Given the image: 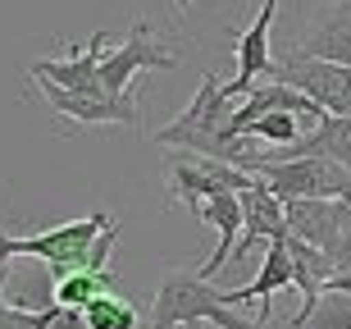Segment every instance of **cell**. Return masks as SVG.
<instances>
[{"label": "cell", "instance_id": "obj_1", "mask_svg": "<svg viewBox=\"0 0 351 329\" xmlns=\"http://www.w3.org/2000/svg\"><path fill=\"white\" fill-rule=\"evenodd\" d=\"M101 55H105V32H91V41L69 46L64 60H32L27 78L41 87L55 115L82 128H105V124H123L137 128V101H119L105 92L101 82Z\"/></svg>", "mask_w": 351, "mask_h": 329}, {"label": "cell", "instance_id": "obj_2", "mask_svg": "<svg viewBox=\"0 0 351 329\" xmlns=\"http://www.w3.org/2000/svg\"><path fill=\"white\" fill-rule=\"evenodd\" d=\"M114 220L105 211H91L87 220H69L60 229H46V234H32V238H10L0 229V256H10V261H41L51 270L55 279L64 275H78V270H105L110 261V251H114Z\"/></svg>", "mask_w": 351, "mask_h": 329}, {"label": "cell", "instance_id": "obj_3", "mask_svg": "<svg viewBox=\"0 0 351 329\" xmlns=\"http://www.w3.org/2000/svg\"><path fill=\"white\" fill-rule=\"evenodd\" d=\"M182 325L274 329L261 316H237V306H228V288H215L196 270H165L160 293H156V302H151V329H182Z\"/></svg>", "mask_w": 351, "mask_h": 329}, {"label": "cell", "instance_id": "obj_4", "mask_svg": "<svg viewBox=\"0 0 351 329\" xmlns=\"http://www.w3.org/2000/svg\"><path fill=\"white\" fill-rule=\"evenodd\" d=\"M233 110H237V101L223 96V82L215 78V73H201V87H196V96L187 101V110L156 133V142L160 146H182V151L206 156V160H223L237 146L233 133H228Z\"/></svg>", "mask_w": 351, "mask_h": 329}, {"label": "cell", "instance_id": "obj_5", "mask_svg": "<svg viewBox=\"0 0 351 329\" xmlns=\"http://www.w3.org/2000/svg\"><path fill=\"white\" fill-rule=\"evenodd\" d=\"M269 78L292 87V92H301V96H311L324 115H351V69L347 65L315 60V55L292 46V51H278Z\"/></svg>", "mask_w": 351, "mask_h": 329}, {"label": "cell", "instance_id": "obj_6", "mask_svg": "<svg viewBox=\"0 0 351 329\" xmlns=\"http://www.w3.org/2000/svg\"><path fill=\"white\" fill-rule=\"evenodd\" d=\"M256 179H265V188L278 201H351V170L319 156L265 165Z\"/></svg>", "mask_w": 351, "mask_h": 329}, {"label": "cell", "instance_id": "obj_7", "mask_svg": "<svg viewBox=\"0 0 351 329\" xmlns=\"http://www.w3.org/2000/svg\"><path fill=\"white\" fill-rule=\"evenodd\" d=\"M178 65H182V55L173 51V46L151 37V23H146V19H132L128 41H123L119 51L101 55V82H105V92L119 96V101H137L132 78H137L142 69H178Z\"/></svg>", "mask_w": 351, "mask_h": 329}, {"label": "cell", "instance_id": "obj_8", "mask_svg": "<svg viewBox=\"0 0 351 329\" xmlns=\"http://www.w3.org/2000/svg\"><path fill=\"white\" fill-rule=\"evenodd\" d=\"M274 19H278V0H261V14H256L251 27L233 41V51H237V78L223 82V96L237 101V106L256 92V78L274 69V41H269L274 37Z\"/></svg>", "mask_w": 351, "mask_h": 329}, {"label": "cell", "instance_id": "obj_9", "mask_svg": "<svg viewBox=\"0 0 351 329\" xmlns=\"http://www.w3.org/2000/svg\"><path fill=\"white\" fill-rule=\"evenodd\" d=\"M256 183V174H242L223 160H178L173 165V197L196 206V201H210V197H223V192H247Z\"/></svg>", "mask_w": 351, "mask_h": 329}, {"label": "cell", "instance_id": "obj_10", "mask_svg": "<svg viewBox=\"0 0 351 329\" xmlns=\"http://www.w3.org/2000/svg\"><path fill=\"white\" fill-rule=\"evenodd\" d=\"M283 238H292L287 234V206L265 188V179H256V183L242 192V238H237L233 265L247 261V251L256 247V242H283Z\"/></svg>", "mask_w": 351, "mask_h": 329}, {"label": "cell", "instance_id": "obj_11", "mask_svg": "<svg viewBox=\"0 0 351 329\" xmlns=\"http://www.w3.org/2000/svg\"><path fill=\"white\" fill-rule=\"evenodd\" d=\"M297 51L351 69V0H333V5H324L306 23V32H301Z\"/></svg>", "mask_w": 351, "mask_h": 329}, {"label": "cell", "instance_id": "obj_12", "mask_svg": "<svg viewBox=\"0 0 351 329\" xmlns=\"http://www.w3.org/2000/svg\"><path fill=\"white\" fill-rule=\"evenodd\" d=\"M110 288H119L110 270H78V275L55 279V306H64V311H87V306Z\"/></svg>", "mask_w": 351, "mask_h": 329}, {"label": "cell", "instance_id": "obj_13", "mask_svg": "<svg viewBox=\"0 0 351 329\" xmlns=\"http://www.w3.org/2000/svg\"><path fill=\"white\" fill-rule=\"evenodd\" d=\"M82 316H87L91 329H137V306H132V297H123L119 288L101 293Z\"/></svg>", "mask_w": 351, "mask_h": 329}, {"label": "cell", "instance_id": "obj_14", "mask_svg": "<svg viewBox=\"0 0 351 329\" xmlns=\"http://www.w3.org/2000/svg\"><path fill=\"white\" fill-rule=\"evenodd\" d=\"M0 329H51V311H23L0 302Z\"/></svg>", "mask_w": 351, "mask_h": 329}, {"label": "cell", "instance_id": "obj_15", "mask_svg": "<svg viewBox=\"0 0 351 329\" xmlns=\"http://www.w3.org/2000/svg\"><path fill=\"white\" fill-rule=\"evenodd\" d=\"M51 329H91L82 311H64V306H51Z\"/></svg>", "mask_w": 351, "mask_h": 329}, {"label": "cell", "instance_id": "obj_16", "mask_svg": "<svg viewBox=\"0 0 351 329\" xmlns=\"http://www.w3.org/2000/svg\"><path fill=\"white\" fill-rule=\"evenodd\" d=\"M328 293H347V297H351V275H342V279H333V284H328Z\"/></svg>", "mask_w": 351, "mask_h": 329}, {"label": "cell", "instance_id": "obj_17", "mask_svg": "<svg viewBox=\"0 0 351 329\" xmlns=\"http://www.w3.org/2000/svg\"><path fill=\"white\" fill-rule=\"evenodd\" d=\"M173 5H178V10H182V14H187V10H192V0H173Z\"/></svg>", "mask_w": 351, "mask_h": 329}, {"label": "cell", "instance_id": "obj_18", "mask_svg": "<svg viewBox=\"0 0 351 329\" xmlns=\"http://www.w3.org/2000/svg\"><path fill=\"white\" fill-rule=\"evenodd\" d=\"M182 329H210V325H182Z\"/></svg>", "mask_w": 351, "mask_h": 329}]
</instances>
